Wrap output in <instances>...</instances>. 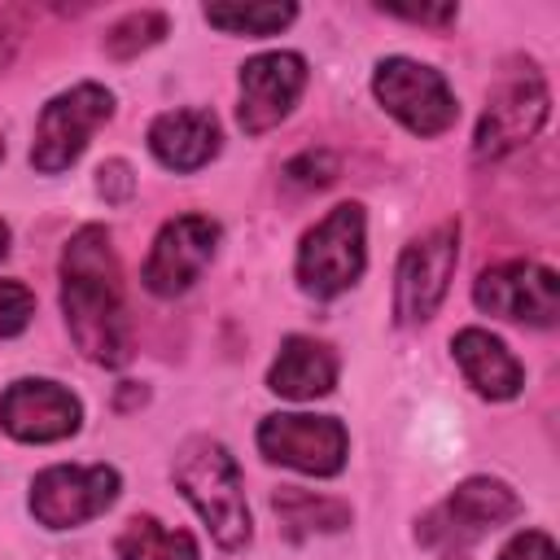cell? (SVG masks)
Returning a JSON list of instances; mask_svg holds the SVG:
<instances>
[{"mask_svg":"<svg viewBox=\"0 0 560 560\" xmlns=\"http://www.w3.org/2000/svg\"><path fill=\"white\" fill-rule=\"evenodd\" d=\"M61 315L74 346L101 363L122 368L131 359V319L122 298V267L101 223L79 228L61 249Z\"/></svg>","mask_w":560,"mask_h":560,"instance_id":"6da1fadb","label":"cell"},{"mask_svg":"<svg viewBox=\"0 0 560 560\" xmlns=\"http://www.w3.org/2000/svg\"><path fill=\"white\" fill-rule=\"evenodd\" d=\"M171 477L223 551H241L249 542L254 521H249V503H245V481H241V468L223 442L188 438L175 455Z\"/></svg>","mask_w":560,"mask_h":560,"instance_id":"7a4b0ae2","label":"cell"},{"mask_svg":"<svg viewBox=\"0 0 560 560\" xmlns=\"http://www.w3.org/2000/svg\"><path fill=\"white\" fill-rule=\"evenodd\" d=\"M368 267V214L359 201L332 206L302 241H298V284L302 293L328 302L359 284Z\"/></svg>","mask_w":560,"mask_h":560,"instance_id":"3957f363","label":"cell"},{"mask_svg":"<svg viewBox=\"0 0 560 560\" xmlns=\"http://www.w3.org/2000/svg\"><path fill=\"white\" fill-rule=\"evenodd\" d=\"M547 114H551V92H547L542 70L534 61H512L486 96V109H481V122L472 136V153L481 162H499V158L516 153L521 144H529L542 131Z\"/></svg>","mask_w":560,"mask_h":560,"instance_id":"277c9868","label":"cell"},{"mask_svg":"<svg viewBox=\"0 0 560 560\" xmlns=\"http://www.w3.org/2000/svg\"><path fill=\"white\" fill-rule=\"evenodd\" d=\"M114 118V92L101 83H74L66 92H57L35 122V144H31V166L39 175H61L79 162V153L88 149V140L96 136V127H105Z\"/></svg>","mask_w":560,"mask_h":560,"instance_id":"5b68a950","label":"cell"},{"mask_svg":"<svg viewBox=\"0 0 560 560\" xmlns=\"http://www.w3.org/2000/svg\"><path fill=\"white\" fill-rule=\"evenodd\" d=\"M372 96L385 114H394L411 136H442L459 118V101L442 70L411 61V57H385L372 70Z\"/></svg>","mask_w":560,"mask_h":560,"instance_id":"8992f818","label":"cell"},{"mask_svg":"<svg viewBox=\"0 0 560 560\" xmlns=\"http://www.w3.org/2000/svg\"><path fill=\"white\" fill-rule=\"evenodd\" d=\"M459 262V223H438L424 236H416L394 271V324L416 328L429 324L451 289Z\"/></svg>","mask_w":560,"mask_h":560,"instance_id":"52a82bcc","label":"cell"},{"mask_svg":"<svg viewBox=\"0 0 560 560\" xmlns=\"http://www.w3.org/2000/svg\"><path fill=\"white\" fill-rule=\"evenodd\" d=\"M118 490L122 477L109 464H52L31 481V516L44 529H74L114 508Z\"/></svg>","mask_w":560,"mask_h":560,"instance_id":"ba28073f","label":"cell"},{"mask_svg":"<svg viewBox=\"0 0 560 560\" xmlns=\"http://www.w3.org/2000/svg\"><path fill=\"white\" fill-rule=\"evenodd\" d=\"M258 451L271 464L311 472V477H337L350 455V433L337 416H306V411H276L258 424Z\"/></svg>","mask_w":560,"mask_h":560,"instance_id":"9c48e42d","label":"cell"},{"mask_svg":"<svg viewBox=\"0 0 560 560\" xmlns=\"http://www.w3.org/2000/svg\"><path fill=\"white\" fill-rule=\"evenodd\" d=\"M516 516H521V499H516V490L508 481L468 477L446 494V503H438L424 521H416V538L420 542L464 547V542L481 538L486 529H499V525H508Z\"/></svg>","mask_w":560,"mask_h":560,"instance_id":"30bf717a","label":"cell"},{"mask_svg":"<svg viewBox=\"0 0 560 560\" xmlns=\"http://www.w3.org/2000/svg\"><path fill=\"white\" fill-rule=\"evenodd\" d=\"M219 236L223 232H219V223L210 214H175V219H166L158 228L153 249H149L144 271H140L144 289L153 298L188 293L201 280V271L210 267V258L219 249Z\"/></svg>","mask_w":560,"mask_h":560,"instance_id":"8fae6325","label":"cell"},{"mask_svg":"<svg viewBox=\"0 0 560 560\" xmlns=\"http://www.w3.org/2000/svg\"><path fill=\"white\" fill-rule=\"evenodd\" d=\"M472 302L486 315L529 324V328H551L560 315V280L551 267L516 258V262L486 267L472 284Z\"/></svg>","mask_w":560,"mask_h":560,"instance_id":"7c38bea8","label":"cell"},{"mask_svg":"<svg viewBox=\"0 0 560 560\" xmlns=\"http://www.w3.org/2000/svg\"><path fill=\"white\" fill-rule=\"evenodd\" d=\"M306 92V57L302 52H258L241 66V105L236 122L245 136H262L280 127L298 96Z\"/></svg>","mask_w":560,"mask_h":560,"instance_id":"4fadbf2b","label":"cell"},{"mask_svg":"<svg viewBox=\"0 0 560 560\" xmlns=\"http://www.w3.org/2000/svg\"><path fill=\"white\" fill-rule=\"evenodd\" d=\"M83 402L44 376H22L0 394V429L18 442H61L79 433Z\"/></svg>","mask_w":560,"mask_h":560,"instance_id":"5bb4252c","label":"cell"},{"mask_svg":"<svg viewBox=\"0 0 560 560\" xmlns=\"http://www.w3.org/2000/svg\"><path fill=\"white\" fill-rule=\"evenodd\" d=\"M223 149V127L214 118V109H166L149 122V153L179 175H192L201 166H210Z\"/></svg>","mask_w":560,"mask_h":560,"instance_id":"9a60e30c","label":"cell"},{"mask_svg":"<svg viewBox=\"0 0 560 560\" xmlns=\"http://www.w3.org/2000/svg\"><path fill=\"white\" fill-rule=\"evenodd\" d=\"M451 354H455L464 381L490 402H508V398H516L525 389L521 359L486 328H459L455 341H451Z\"/></svg>","mask_w":560,"mask_h":560,"instance_id":"2e32d148","label":"cell"},{"mask_svg":"<svg viewBox=\"0 0 560 560\" xmlns=\"http://www.w3.org/2000/svg\"><path fill=\"white\" fill-rule=\"evenodd\" d=\"M332 385H337V354H332V346H324L315 337H302V332L280 341V354L267 368V389L271 394L293 398V402H315V398L332 394Z\"/></svg>","mask_w":560,"mask_h":560,"instance_id":"e0dca14e","label":"cell"},{"mask_svg":"<svg viewBox=\"0 0 560 560\" xmlns=\"http://www.w3.org/2000/svg\"><path fill=\"white\" fill-rule=\"evenodd\" d=\"M271 508H276L280 525L289 529V538H302V534H337V529L350 525V503L328 499V494H315V490H302V486L271 490Z\"/></svg>","mask_w":560,"mask_h":560,"instance_id":"ac0fdd59","label":"cell"},{"mask_svg":"<svg viewBox=\"0 0 560 560\" xmlns=\"http://www.w3.org/2000/svg\"><path fill=\"white\" fill-rule=\"evenodd\" d=\"M118 560H201L188 529L162 525L158 516H131L114 538Z\"/></svg>","mask_w":560,"mask_h":560,"instance_id":"d6986e66","label":"cell"},{"mask_svg":"<svg viewBox=\"0 0 560 560\" xmlns=\"http://www.w3.org/2000/svg\"><path fill=\"white\" fill-rule=\"evenodd\" d=\"M298 18V4H206V22L223 35H276Z\"/></svg>","mask_w":560,"mask_h":560,"instance_id":"ffe728a7","label":"cell"},{"mask_svg":"<svg viewBox=\"0 0 560 560\" xmlns=\"http://www.w3.org/2000/svg\"><path fill=\"white\" fill-rule=\"evenodd\" d=\"M166 31H171V22H166V13H158V9L127 13V18H118V22L105 31V52H109L114 61H131V57L149 52L153 44H162Z\"/></svg>","mask_w":560,"mask_h":560,"instance_id":"44dd1931","label":"cell"},{"mask_svg":"<svg viewBox=\"0 0 560 560\" xmlns=\"http://www.w3.org/2000/svg\"><path fill=\"white\" fill-rule=\"evenodd\" d=\"M337 171H341V162L332 149H302L298 158L284 162V184L311 192V188H328L337 179Z\"/></svg>","mask_w":560,"mask_h":560,"instance_id":"7402d4cb","label":"cell"},{"mask_svg":"<svg viewBox=\"0 0 560 560\" xmlns=\"http://www.w3.org/2000/svg\"><path fill=\"white\" fill-rule=\"evenodd\" d=\"M35 315V293L18 280H0V341L18 337Z\"/></svg>","mask_w":560,"mask_h":560,"instance_id":"603a6c76","label":"cell"},{"mask_svg":"<svg viewBox=\"0 0 560 560\" xmlns=\"http://www.w3.org/2000/svg\"><path fill=\"white\" fill-rule=\"evenodd\" d=\"M96 192H101L109 206L131 201V192H136V175H131V166H127L122 158L101 162V171H96Z\"/></svg>","mask_w":560,"mask_h":560,"instance_id":"cb8c5ba5","label":"cell"},{"mask_svg":"<svg viewBox=\"0 0 560 560\" xmlns=\"http://www.w3.org/2000/svg\"><path fill=\"white\" fill-rule=\"evenodd\" d=\"M499 560H556V542H551V534H542V529H521V534L499 551Z\"/></svg>","mask_w":560,"mask_h":560,"instance_id":"d4e9b609","label":"cell"},{"mask_svg":"<svg viewBox=\"0 0 560 560\" xmlns=\"http://www.w3.org/2000/svg\"><path fill=\"white\" fill-rule=\"evenodd\" d=\"M381 13H389V18H402V22H420V26H446V22H455L459 18V9L455 4H420V9H402V4H376Z\"/></svg>","mask_w":560,"mask_h":560,"instance_id":"484cf974","label":"cell"},{"mask_svg":"<svg viewBox=\"0 0 560 560\" xmlns=\"http://www.w3.org/2000/svg\"><path fill=\"white\" fill-rule=\"evenodd\" d=\"M22 18H26V9L0 4V66L13 57V48H18V39H22Z\"/></svg>","mask_w":560,"mask_h":560,"instance_id":"4316f807","label":"cell"},{"mask_svg":"<svg viewBox=\"0 0 560 560\" xmlns=\"http://www.w3.org/2000/svg\"><path fill=\"white\" fill-rule=\"evenodd\" d=\"M4 254H9V223L0 219V258H4Z\"/></svg>","mask_w":560,"mask_h":560,"instance_id":"83f0119b","label":"cell"},{"mask_svg":"<svg viewBox=\"0 0 560 560\" xmlns=\"http://www.w3.org/2000/svg\"><path fill=\"white\" fill-rule=\"evenodd\" d=\"M442 560H468V556H464V551H455V547H446V556H442Z\"/></svg>","mask_w":560,"mask_h":560,"instance_id":"f1b7e54d","label":"cell"},{"mask_svg":"<svg viewBox=\"0 0 560 560\" xmlns=\"http://www.w3.org/2000/svg\"><path fill=\"white\" fill-rule=\"evenodd\" d=\"M0 162H4V140H0Z\"/></svg>","mask_w":560,"mask_h":560,"instance_id":"f546056e","label":"cell"}]
</instances>
